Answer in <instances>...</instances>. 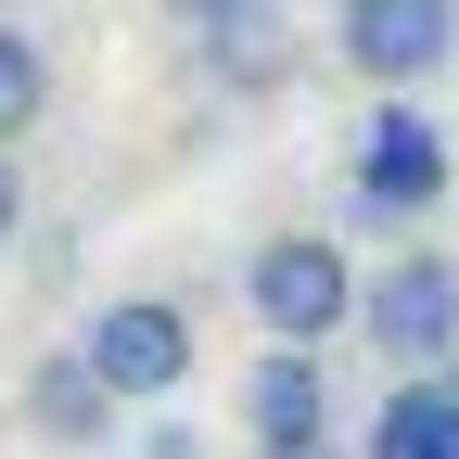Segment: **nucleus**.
<instances>
[{
  "label": "nucleus",
  "instance_id": "nucleus-12",
  "mask_svg": "<svg viewBox=\"0 0 459 459\" xmlns=\"http://www.w3.org/2000/svg\"><path fill=\"white\" fill-rule=\"evenodd\" d=\"M26 230V166H13V141H0V243Z\"/></svg>",
  "mask_w": 459,
  "mask_h": 459
},
{
  "label": "nucleus",
  "instance_id": "nucleus-14",
  "mask_svg": "<svg viewBox=\"0 0 459 459\" xmlns=\"http://www.w3.org/2000/svg\"><path fill=\"white\" fill-rule=\"evenodd\" d=\"M307 459H332V446H307Z\"/></svg>",
  "mask_w": 459,
  "mask_h": 459
},
{
  "label": "nucleus",
  "instance_id": "nucleus-7",
  "mask_svg": "<svg viewBox=\"0 0 459 459\" xmlns=\"http://www.w3.org/2000/svg\"><path fill=\"white\" fill-rule=\"evenodd\" d=\"M243 434H255V459H307V446H332L319 344H268V358L243 370Z\"/></svg>",
  "mask_w": 459,
  "mask_h": 459
},
{
  "label": "nucleus",
  "instance_id": "nucleus-10",
  "mask_svg": "<svg viewBox=\"0 0 459 459\" xmlns=\"http://www.w3.org/2000/svg\"><path fill=\"white\" fill-rule=\"evenodd\" d=\"M39 115H51V51H39L13 13H0V141H26Z\"/></svg>",
  "mask_w": 459,
  "mask_h": 459
},
{
  "label": "nucleus",
  "instance_id": "nucleus-6",
  "mask_svg": "<svg viewBox=\"0 0 459 459\" xmlns=\"http://www.w3.org/2000/svg\"><path fill=\"white\" fill-rule=\"evenodd\" d=\"M13 409H26V434H39L51 459H102V446H115V421H128V395L90 370V344H51V358H26Z\"/></svg>",
  "mask_w": 459,
  "mask_h": 459
},
{
  "label": "nucleus",
  "instance_id": "nucleus-3",
  "mask_svg": "<svg viewBox=\"0 0 459 459\" xmlns=\"http://www.w3.org/2000/svg\"><path fill=\"white\" fill-rule=\"evenodd\" d=\"M358 332H370L383 370H434V358H459V255H434V243L383 255V268L358 281Z\"/></svg>",
  "mask_w": 459,
  "mask_h": 459
},
{
  "label": "nucleus",
  "instance_id": "nucleus-8",
  "mask_svg": "<svg viewBox=\"0 0 459 459\" xmlns=\"http://www.w3.org/2000/svg\"><path fill=\"white\" fill-rule=\"evenodd\" d=\"M358 459H459V358H434V370H395V395L370 409Z\"/></svg>",
  "mask_w": 459,
  "mask_h": 459
},
{
  "label": "nucleus",
  "instance_id": "nucleus-11",
  "mask_svg": "<svg viewBox=\"0 0 459 459\" xmlns=\"http://www.w3.org/2000/svg\"><path fill=\"white\" fill-rule=\"evenodd\" d=\"M128 459H217V446H204V434H192V421H179V409H153V421H141V446H128Z\"/></svg>",
  "mask_w": 459,
  "mask_h": 459
},
{
  "label": "nucleus",
  "instance_id": "nucleus-15",
  "mask_svg": "<svg viewBox=\"0 0 459 459\" xmlns=\"http://www.w3.org/2000/svg\"><path fill=\"white\" fill-rule=\"evenodd\" d=\"M0 13H13V0H0Z\"/></svg>",
  "mask_w": 459,
  "mask_h": 459
},
{
  "label": "nucleus",
  "instance_id": "nucleus-4",
  "mask_svg": "<svg viewBox=\"0 0 459 459\" xmlns=\"http://www.w3.org/2000/svg\"><path fill=\"white\" fill-rule=\"evenodd\" d=\"M77 344H90V370L128 395V409H166V395L192 383V307L179 294H102Z\"/></svg>",
  "mask_w": 459,
  "mask_h": 459
},
{
  "label": "nucleus",
  "instance_id": "nucleus-5",
  "mask_svg": "<svg viewBox=\"0 0 459 459\" xmlns=\"http://www.w3.org/2000/svg\"><path fill=\"white\" fill-rule=\"evenodd\" d=\"M332 51L370 90H421L459 65V0H332Z\"/></svg>",
  "mask_w": 459,
  "mask_h": 459
},
{
  "label": "nucleus",
  "instance_id": "nucleus-9",
  "mask_svg": "<svg viewBox=\"0 0 459 459\" xmlns=\"http://www.w3.org/2000/svg\"><path fill=\"white\" fill-rule=\"evenodd\" d=\"M192 39H204V77H217L230 102H268L281 77H294V39H281V13H268V0H243V13H204Z\"/></svg>",
  "mask_w": 459,
  "mask_h": 459
},
{
  "label": "nucleus",
  "instance_id": "nucleus-13",
  "mask_svg": "<svg viewBox=\"0 0 459 459\" xmlns=\"http://www.w3.org/2000/svg\"><path fill=\"white\" fill-rule=\"evenodd\" d=\"M166 13H179V26H204V13H243V0H166Z\"/></svg>",
  "mask_w": 459,
  "mask_h": 459
},
{
  "label": "nucleus",
  "instance_id": "nucleus-2",
  "mask_svg": "<svg viewBox=\"0 0 459 459\" xmlns=\"http://www.w3.org/2000/svg\"><path fill=\"white\" fill-rule=\"evenodd\" d=\"M243 307L268 344H332L344 319H358V268H344L332 230H268V243L243 255Z\"/></svg>",
  "mask_w": 459,
  "mask_h": 459
},
{
  "label": "nucleus",
  "instance_id": "nucleus-1",
  "mask_svg": "<svg viewBox=\"0 0 459 459\" xmlns=\"http://www.w3.org/2000/svg\"><path fill=\"white\" fill-rule=\"evenodd\" d=\"M344 192H358L370 230H421L446 192H459V141L421 115V90H383L358 115V153H344Z\"/></svg>",
  "mask_w": 459,
  "mask_h": 459
}]
</instances>
